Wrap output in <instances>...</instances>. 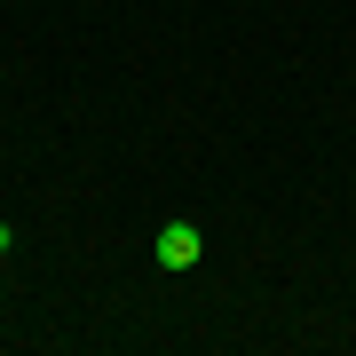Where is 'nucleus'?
<instances>
[{"label":"nucleus","instance_id":"nucleus-1","mask_svg":"<svg viewBox=\"0 0 356 356\" xmlns=\"http://www.w3.org/2000/svg\"><path fill=\"white\" fill-rule=\"evenodd\" d=\"M151 261H159V269H198V261H206L198 222H166L159 238H151Z\"/></svg>","mask_w":356,"mask_h":356}]
</instances>
